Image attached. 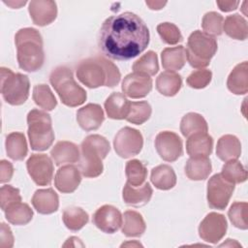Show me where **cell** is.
Masks as SVG:
<instances>
[{
  "label": "cell",
  "mask_w": 248,
  "mask_h": 248,
  "mask_svg": "<svg viewBox=\"0 0 248 248\" xmlns=\"http://www.w3.org/2000/svg\"><path fill=\"white\" fill-rule=\"evenodd\" d=\"M124 246H142V245L139 242L134 241V242H126V243L121 244V247H124Z\"/></svg>",
  "instance_id": "52"
},
{
  "label": "cell",
  "mask_w": 248,
  "mask_h": 248,
  "mask_svg": "<svg viewBox=\"0 0 248 248\" xmlns=\"http://www.w3.org/2000/svg\"><path fill=\"white\" fill-rule=\"evenodd\" d=\"M110 150L108 140L101 135H89L80 144L79 170L83 176L94 178L104 170L102 161Z\"/></svg>",
  "instance_id": "4"
},
{
  "label": "cell",
  "mask_w": 248,
  "mask_h": 248,
  "mask_svg": "<svg viewBox=\"0 0 248 248\" xmlns=\"http://www.w3.org/2000/svg\"><path fill=\"white\" fill-rule=\"evenodd\" d=\"M224 17L216 12L206 13L202 20V27L208 35L219 36L223 33Z\"/></svg>",
  "instance_id": "42"
},
{
  "label": "cell",
  "mask_w": 248,
  "mask_h": 248,
  "mask_svg": "<svg viewBox=\"0 0 248 248\" xmlns=\"http://www.w3.org/2000/svg\"><path fill=\"white\" fill-rule=\"evenodd\" d=\"M212 78V73L210 70L207 69H199L192 72L187 79V84L195 89H202L206 87Z\"/></svg>",
  "instance_id": "44"
},
{
  "label": "cell",
  "mask_w": 248,
  "mask_h": 248,
  "mask_svg": "<svg viewBox=\"0 0 248 248\" xmlns=\"http://www.w3.org/2000/svg\"><path fill=\"white\" fill-rule=\"evenodd\" d=\"M217 6L219 7V9L222 12H231L235 10L238 5H239V1H216Z\"/></svg>",
  "instance_id": "48"
},
{
  "label": "cell",
  "mask_w": 248,
  "mask_h": 248,
  "mask_svg": "<svg viewBox=\"0 0 248 248\" xmlns=\"http://www.w3.org/2000/svg\"><path fill=\"white\" fill-rule=\"evenodd\" d=\"M151 112V106L146 101L131 102L129 112L125 119L130 123L141 125L149 119Z\"/></svg>",
  "instance_id": "38"
},
{
  "label": "cell",
  "mask_w": 248,
  "mask_h": 248,
  "mask_svg": "<svg viewBox=\"0 0 248 248\" xmlns=\"http://www.w3.org/2000/svg\"><path fill=\"white\" fill-rule=\"evenodd\" d=\"M28 138L33 150L44 151L51 146L54 140V132L50 115L40 109H31L27 114Z\"/></svg>",
  "instance_id": "6"
},
{
  "label": "cell",
  "mask_w": 248,
  "mask_h": 248,
  "mask_svg": "<svg viewBox=\"0 0 248 248\" xmlns=\"http://www.w3.org/2000/svg\"><path fill=\"white\" fill-rule=\"evenodd\" d=\"M241 154V143L240 140L233 135H224L218 141L216 146L217 157L228 162L231 160H237Z\"/></svg>",
  "instance_id": "24"
},
{
  "label": "cell",
  "mask_w": 248,
  "mask_h": 248,
  "mask_svg": "<svg viewBox=\"0 0 248 248\" xmlns=\"http://www.w3.org/2000/svg\"><path fill=\"white\" fill-rule=\"evenodd\" d=\"M182 86L181 76L175 72L165 71L156 78V88L164 96L172 97L178 93Z\"/></svg>",
  "instance_id": "31"
},
{
  "label": "cell",
  "mask_w": 248,
  "mask_h": 248,
  "mask_svg": "<svg viewBox=\"0 0 248 248\" xmlns=\"http://www.w3.org/2000/svg\"><path fill=\"white\" fill-rule=\"evenodd\" d=\"M153 190L148 182H144L140 186H132L128 182L122 190V198L126 204L132 206L145 205L151 199Z\"/></svg>",
  "instance_id": "21"
},
{
  "label": "cell",
  "mask_w": 248,
  "mask_h": 248,
  "mask_svg": "<svg viewBox=\"0 0 248 248\" xmlns=\"http://www.w3.org/2000/svg\"><path fill=\"white\" fill-rule=\"evenodd\" d=\"M134 72L142 73L148 76H155L159 71L158 56L156 52L149 50L141 55L132 67Z\"/></svg>",
  "instance_id": "40"
},
{
  "label": "cell",
  "mask_w": 248,
  "mask_h": 248,
  "mask_svg": "<svg viewBox=\"0 0 248 248\" xmlns=\"http://www.w3.org/2000/svg\"><path fill=\"white\" fill-rule=\"evenodd\" d=\"M80 181L81 175L79 170L72 165H66L59 168L54 176L55 188L64 194L76 191Z\"/></svg>",
  "instance_id": "18"
},
{
  "label": "cell",
  "mask_w": 248,
  "mask_h": 248,
  "mask_svg": "<svg viewBox=\"0 0 248 248\" xmlns=\"http://www.w3.org/2000/svg\"><path fill=\"white\" fill-rule=\"evenodd\" d=\"M149 30L136 14L125 12L110 16L102 24L98 46L102 52L115 60H130L148 46Z\"/></svg>",
  "instance_id": "1"
},
{
  "label": "cell",
  "mask_w": 248,
  "mask_h": 248,
  "mask_svg": "<svg viewBox=\"0 0 248 248\" xmlns=\"http://www.w3.org/2000/svg\"><path fill=\"white\" fill-rule=\"evenodd\" d=\"M130 101L124 94L119 92L111 93L105 102V109L111 119H125L130 108Z\"/></svg>",
  "instance_id": "25"
},
{
  "label": "cell",
  "mask_w": 248,
  "mask_h": 248,
  "mask_svg": "<svg viewBox=\"0 0 248 248\" xmlns=\"http://www.w3.org/2000/svg\"><path fill=\"white\" fill-rule=\"evenodd\" d=\"M155 148L159 156L166 162H174L183 153L180 137L170 131H163L156 136Z\"/></svg>",
  "instance_id": "13"
},
{
  "label": "cell",
  "mask_w": 248,
  "mask_h": 248,
  "mask_svg": "<svg viewBox=\"0 0 248 248\" xmlns=\"http://www.w3.org/2000/svg\"><path fill=\"white\" fill-rule=\"evenodd\" d=\"M16 58L20 69L36 72L45 62L43 38L40 32L32 27L19 29L15 35Z\"/></svg>",
  "instance_id": "3"
},
{
  "label": "cell",
  "mask_w": 248,
  "mask_h": 248,
  "mask_svg": "<svg viewBox=\"0 0 248 248\" xmlns=\"http://www.w3.org/2000/svg\"><path fill=\"white\" fill-rule=\"evenodd\" d=\"M223 31L232 39L244 41L248 37L247 21L239 14L230 15L225 18Z\"/></svg>",
  "instance_id": "32"
},
{
  "label": "cell",
  "mask_w": 248,
  "mask_h": 248,
  "mask_svg": "<svg viewBox=\"0 0 248 248\" xmlns=\"http://www.w3.org/2000/svg\"><path fill=\"white\" fill-rule=\"evenodd\" d=\"M234 191V184L226 180L221 173L212 175L207 182V203L213 209L224 210Z\"/></svg>",
  "instance_id": "9"
},
{
  "label": "cell",
  "mask_w": 248,
  "mask_h": 248,
  "mask_svg": "<svg viewBox=\"0 0 248 248\" xmlns=\"http://www.w3.org/2000/svg\"><path fill=\"white\" fill-rule=\"evenodd\" d=\"M227 229L226 217L217 212H210L201 222L199 235L203 241L216 244L225 236Z\"/></svg>",
  "instance_id": "11"
},
{
  "label": "cell",
  "mask_w": 248,
  "mask_h": 248,
  "mask_svg": "<svg viewBox=\"0 0 248 248\" xmlns=\"http://www.w3.org/2000/svg\"><path fill=\"white\" fill-rule=\"evenodd\" d=\"M33 100L37 106L45 110H52L57 106V101L46 84H37L33 88Z\"/></svg>",
  "instance_id": "36"
},
{
  "label": "cell",
  "mask_w": 248,
  "mask_h": 248,
  "mask_svg": "<svg viewBox=\"0 0 248 248\" xmlns=\"http://www.w3.org/2000/svg\"><path fill=\"white\" fill-rule=\"evenodd\" d=\"M228 89L235 95H244L248 92V63L243 61L237 64L230 73L227 80Z\"/></svg>",
  "instance_id": "22"
},
{
  "label": "cell",
  "mask_w": 248,
  "mask_h": 248,
  "mask_svg": "<svg viewBox=\"0 0 248 248\" xmlns=\"http://www.w3.org/2000/svg\"><path fill=\"white\" fill-rule=\"evenodd\" d=\"M0 246L3 248H11L14 246V235L8 225L1 223L0 231Z\"/></svg>",
  "instance_id": "46"
},
{
  "label": "cell",
  "mask_w": 248,
  "mask_h": 248,
  "mask_svg": "<svg viewBox=\"0 0 248 248\" xmlns=\"http://www.w3.org/2000/svg\"><path fill=\"white\" fill-rule=\"evenodd\" d=\"M26 168L32 180L39 186H46L51 183L53 176V163L46 154H32Z\"/></svg>",
  "instance_id": "12"
},
{
  "label": "cell",
  "mask_w": 248,
  "mask_h": 248,
  "mask_svg": "<svg viewBox=\"0 0 248 248\" xmlns=\"http://www.w3.org/2000/svg\"><path fill=\"white\" fill-rule=\"evenodd\" d=\"M76 74L78 79L89 88L114 87L121 78L116 65L103 55H96L79 61Z\"/></svg>",
  "instance_id": "2"
},
{
  "label": "cell",
  "mask_w": 248,
  "mask_h": 248,
  "mask_svg": "<svg viewBox=\"0 0 248 248\" xmlns=\"http://www.w3.org/2000/svg\"><path fill=\"white\" fill-rule=\"evenodd\" d=\"M31 202L40 214H51L58 209L59 198L52 188L39 189L35 191Z\"/></svg>",
  "instance_id": "19"
},
{
  "label": "cell",
  "mask_w": 248,
  "mask_h": 248,
  "mask_svg": "<svg viewBox=\"0 0 248 248\" xmlns=\"http://www.w3.org/2000/svg\"><path fill=\"white\" fill-rule=\"evenodd\" d=\"M50 155L57 166L77 163L80 158L78 146L68 140H60L56 142L50 150Z\"/></svg>",
  "instance_id": "20"
},
{
  "label": "cell",
  "mask_w": 248,
  "mask_h": 248,
  "mask_svg": "<svg viewBox=\"0 0 248 248\" xmlns=\"http://www.w3.org/2000/svg\"><path fill=\"white\" fill-rule=\"evenodd\" d=\"M213 148V139L207 133H197L190 137L186 141V151L190 157L203 156L208 157Z\"/></svg>",
  "instance_id": "23"
},
{
  "label": "cell",
  "mask_w": 248,
  "mask_h": 248,
  "mask_svg": "<svg viewBox=\"0 0 248 248\" xmlns=\"http://www.w3.org/2000/svg\"><path fill=\"white\" fill-rule=\"evenodd\" d=\"M221 175L233 184L242 183L247 179V170L239 161L231 160L222 167Z\"/></svg>",
  "instance_id": "39"
},
{
  "label": "cell",
  "mask_w": 248,
  "mask_h": 248,
  "mask_svg": "<svg viewBox=\"0 0 248 248\" xmlns=\"http://www.w3.org/2000/svg\"><path fill=\"white\" fill-rule=\"evenodd\" d=\"M4 3H5L6 5L12 7L13 9H18V8H20L22 5H25V4H26V1H16V2H15V1H8V2L4 1Z\"/></svg>",
  "instance_id": "50"
},
{
  "label": "cell",
  "mask_w": 248,
  "mask_h": 248,
  "mask_svg": "<svg viewBox=\"0 0 248 248\" xmlns=\"http://www.w3.org/2000/svg\"><path fill=\"white\" fill-rule=\"evenodd\" d=\"M62 220L67 229L72 232H78L88 223L89 216L81 207L72 206L64 210Z\"/></svg>",
  "instance_id": "35"
},
{
  "label": "cell",
  "mask_w": 248,
  "mask_h": 248,
  "mask_svg": "<svg viewBox=\"0 0 248 248\" xmlns=\"http://www.w3.org/2000/svg\"><path fill=\"white\" fill-rule=\"evenodd\" d=\"M21 202V196L17 188L12 185H3L0 189V204L1 209L5 211L10 205Z\"/></svg>",
  "instance_id": "45"
},
{
  "label": "cell",
  "mask_w": 248,
  "mask_h": 248,
  "mask_svg": "<svg viewBox=\"0 0 248 248\" xmlns=\"http://www.w3.org/2000/svg\"><path fill=\"white\" fill-rule=\"evenodd\" d=\"M142 146L143 138L141 133L128 126L120 129L113 140L114 150L121 158H130L138 155Z\"/></svg>",
  "instance_id": "10"
},
{
  "label": "cell",
  "mask_w": 248,
  "mask_h": 248,
  "mask_svg": "<svg viewBox=\"0 0 248 248\" xmlns=\"http://www.w3.org/2000/svg\"><path fill=\"white\" fill-rule=\"evenodd\" d=\"M49 81L65 106L75 108L85 102L86 92L76 82L70 68L56 67L49 75Z\"/></svg>",
  "instance_id": "5"
},
{
  "label": "cell",
  "mask_w": 248,
  "mask_h": 248,
  "mask_svg": "<svg viewBox=\"0 0 248 248\" xmlns=\"http://www.w3.org/2000/svg\"><path fill=\"white\" fill-rule=\"evenodd\" d=\"M104 120V110L98 104H87L77 111V121L85 131L97 130L101 127Z\"/></svg>",
  "instance_id": "17"
},
{
  "label": "cell",
  "mask_w": 248,
  "mask_h": 248,
  "mask_svg": "<svg viewBox=\"0 0 248 248\" xmlns=\"http://www.w3.org/2000/svg\"><path fill=\"white\" fill-rule=\"evenodd\" d=\"M7 221L13 225L21 226L28 224L33 218V210L25 202H16L10 205L5 211Z\"/></svg>",
  "instance_id": "34"
},
{
  "label": "cell",
  "mask_w": 248,
  "mask_h": 248,
  "mask_svg": "<svg viewBox=\"0 0 248 248\" xmlns=\"http://www.w3.org/2000/svg\"><path fill=\"white\" fill-rule=\"evenodd\" d=\"M162 66L165 70L175 72L181 70L186 63V49L183 46L166 47L161 53Z\"/></svg>",
  "instance_id": "28"
},
{
  "label": "cell",
  "mask_w": 248,
  "mask_h": 248,
  "mask_svg": "<svg viewBox=\"0 0 248 248\" xmlns=\"http://www.w3.org/2000/svg\"><path fill=\"white\" fill-rule=\"evenodd\" d=\"M122 215L118 208L110 204L99 207L93 215V224L106 233H114L122 225Z\"/></svg>",
  "instance_id": "14"
},
{
  "label": "cell",
  "mask_w": 248,
  "mask_h": 248,
  "mask_svg": "<svg viewBox=\"0 0 248 248\" xmlns=\"http://www.w3.org/2000/svg\"><path fill=\"white\" fill-rule=\"evenodd\" d=\"M122 218L121 231L124 235L128 237H139L144 233L146 225L140 213L135 210H126Z\"/></svg>",
  "instance_id": "27"
},
{
  "label": "cell",
  "mask_w": 248,
  "mask_h": 248,
  "mask_svg": "<svg viewBox=\"0 0 248 248\" xmlns=\"http://www.w3.org/2000/svg\"><path fill=\"white\" fill-rule=\"evenodd\" d=\"M125 173L127 182L132 186H140L145 182L147 176L146 167L138 159H132L126 163Z\"/></svg>",
  "instance_id": "37"
},
{
  "label": "cell",
  "mask_w": 248,
  "mask_h": 248,
  "mask_svg": "<svg viewBox=\"0 0 248 248\" xmlns=\"http://www.w3.org/2000/svg\"><path fill=\"white\" fill-rule=\"evenodd\" d=\"M145 4L151 10H161L166 4V1H145Z\"/></svg>",
  "instance_id": "49"
},
{
  "label": "cell",
  "mask_w": 248,
  "mask_h": 248,
  "mask_svg": "<svg viewBox=\"0 0 248 248\" xmlns=\"http://www.w3.org/2000/svg\"><path fill=\"white\" fill-rule=\"evenodd\" d=\"M150 180L157 189L170 190L176 184V174L170 166L163 164L152 169Z\"/></svg>",
  "instance_id": "29"
},
{
  "label": "cell",
  "mask_w": 248,
  "mask_h": 248,
  "mask_svg": "<svg viewBox=\"0 0 248 248\" xmlns=\"http://www.w3.org/2000/svg\"><path fill=\"white\" fill-rule=\"evenodd\" d=\"M207 122L197 112H188L181 119L180 132L186 138L197 133H207Z\"/></svg>",
  "instance_id": "33"
},
{
  "label": "cell",
  "mask_w": 248,
  "mask_h": 248,
  "mask_svg": "<svg viewBox=\"0 0 248 248\" xmlns=\"http://www.w3.org/2000/svg\"><path fill=\"white\" fill-rule=\"evenodd\" d=\"M157 32L162 41L168 45H176L183 41L179 28L171 22H163L158 24Z\"/></svg>",
  "instance_id": "43"
},
{
  "label": "cell",
  "mask_w": 248,
  "mask_h": 248,
  "mask_svg": "<svg viewBox=\"0 0 248 248\" xmlns=\"http://www.w3.org/2000/svg\"><path fill=\"white\" fill-rule=\"evenodd\" d=\"M217 48V41L213 36L196 30L188 38L186 59L193 68L203 69L209 65Z\"/></svg>",
  "instance_id": "7"
},
{
  "label": "cell",
  "mask_w": 248,
  "mask_h": 248,
  "mask_svg": "<svg viewBox=\"0 0 248 248\" xmlns=\"http://www.w3.org/2000/svg\"><path fill=\"white\" fill-rule=\"evenodd\" d=\"M234 245H235V246H240V244L237 243L235 240L229 238V239H227V242H224V243L221 244L220 246H234Z\"/></svg>",
  "instance_id": "51"
},
{
  "label": "cell",
  "mask_w": 248,
  "mask_h": 248,
  "mask_svg": "<svg viewBox=\"0 0 248 248\" xmlns=\"http://www.w3.org/2000/svg\"><path fill=\"white\" fill-rule=\"evenodd\" d=\"M1 94L3 99L12 106L25 103L29 96L30 82L26 75L14 73L11 69L1 67Z\"/></svg>",
  "instance_id": "8"
},
{
  "label": "cell",
  "mask_w": 248,
  "mask_h": 248,
  "mask_svg": "<svg viewBox=\"0 0 248 248\" xmlns=\"http://www.w3.org/2000/svg\"><path fill=\"white\" fill-rule=\"evenodd\" d=\"M28 12L33 22L38 26H46L53 22L57 16V6L50 0H32Z\"/></svg>",
  "instance_id": "16"
},
{
  "label": "cell",
  "mask_w": 248,
  "mask_h": 248,
  "mask_svg": "<svg viewBox=\"0 0 248 248\" xmlns=\"http://www.w3.org/2000/svg\"><path fill=\"white\" fill-rule=\"evenodd\" d=\"M7 155L14 161L23 160L28 152L27 141L24 134L13 132L6 137L5 141Z\"/></svg>",
  "instance_id": "30"
},
{
  "label": "cell",
  "mask_w": 248,
  "mask_h": 248,
  "mask_svg": "<svg viewBox=\"0 0 248 248\" xmlns=\"http://www.w3.org/2000/svg\"><path fill=\"white\" fill-rule=\"evenodd\" d=\"M247 210L248 204L245 202H235L231 205L228 211V216L235 228L240 230H247Z\"/></svg>",
  "instance_id": "41"
},
{
  "label": "cell",
  "mask_w": 248,
  "mask_h": 248,
  "mask_svg": "<svg viewBox=\"0 0 248 248\" xmlns=\"http://www.w3.org/2000/svg\"><path fill=\"white\" fill-rule=\"evenodd\" d=\"M14 174V167L11 162L7 160L0 161V182H9Z\"/></svg>",
  "instance_id": "47"
},
{
  "label": "cell",
  "mask_w": 248,
  "mask_h": 248,
  "mask_svg": "<svg viewBox=\"0 0 248 248\" xmlns=\"http://www.w3.org/2000/svg\"><path fill=\"white\" fill-rule=\"evenodd\" d=\"M121 88L132 99L144 98L152 90V79L148 75L133 72L124 78Z\"/></svg>",
  "instance_id": "15"
},
{
  "label": "cell",
  "mask_w": 248,
  "mask_h": 248,
  "mask_svg": "<svg viewBox=\"0 0 248 248\" xmlns=\"http://www.w3.org/2000/svg\"><path fill=\"white\" fill-rule=\"evenodd\" d=\"M211 170L212 166L208 157H190L185 165V174L189 179L195 181L206 179Z\"/></svg>",
  "instance_id": "26"
}]
</instances>
